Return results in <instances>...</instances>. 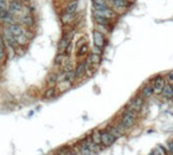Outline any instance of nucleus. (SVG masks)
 <instances>
[{
  "instance_id": "obj_26",
  "label": "nucleus",
  "mask_w": 173,
  "mask_h": 155,
  "mask_svg": "<svg viewBox=\"0 0 173 155\" xmlns=\"http://www.w3.org/2000/svg\"><path fill=\"white\" fill-rule=\"evenodd\" d=\"M72 17H73V14H70V13H65V15L63 16V22L67 24V22H70L72 21Z\"/></svg>"
},
{
  "instance_id": "obj_30",
  "label": "nucleus",
  "mask_w": 173,
  "mask_h": 155,
  "mask_svg": "<svg viewBox=\"0 0 173 155\" xmlns=\"http://www.w3.org/2000/svg\"><path fill=\"white\" fill-rule=\"evenodd\" d=\"M152 155H161V153H160V151H159V149H154L152 151V153H151Z\"/></svg>"
},
{
  "instance_id": "obj_35",
  "label": "nucleus",
  "mask_w": 173,
  "mask_h": 155,
  "mask_svg": "<svg viewBox=\"0 0 173 155\" xmlns=\"http://www.w3.org/2000/svg\"><path fill=\"white\" fill-rule=\"evenodd\" d=\"M126 1H128V0H126Z\"/></svg>"
},
{
  "instance_id": "obj_13",
  "label": "nucleus",
  "mask_w": 173,
  "mask_h": 155,
  "mask_svg": "<svg viewBox=\"0 0 173 155\" xmlns=\"http://www.w3.org/2000/svg\"><path fill=\"white\" fill-rule=\"evenodd\" d=\"M6 41L5 39L0 36V60H3L6 56Z\"/></svg>"
},
{
  "instance_id": "obj_1",
  "label": "nucleus",
  "mask_w": 173,
  "mask_h": 155,
  "mask_svg": "<svg viewBox=\"0 0 173 155\" xmlns=\"http://www.w3.org/2000/svg\"><path fill=\"white\" fill-rule=\"evenodd\" d=\"M136 113L134 111H128L127 113L124 115L121 121V127L124 129H129V128L133 127L135 121H136Z\"/></svg>"
},
{
  "instance_id": "obj_7",
  "label": "nucleus",
  "mask_w": 173,
  "mask_h": 155,
  "mask_svg": "<svg viewBox=\"0 0 173 155\" xmlns=\"http://www.w3.org/2000/svg\"><path fill=\"white\" fill-rule=\"evenodd\" d=\"M144 104V100L143 97L141 96H138V97H135L131 103H130V111H139L141 110L142 105Z\"/></svg>"
},
{
  "instance_id": "obj_22",
  "label": "nucleus",
  "mask_w": 173,
  "mask_h": 155,
  "mask_svg": "<svg viewBox=\"0 0 173 155\" xmlns=\"http://www.w3.org/2000/svg\"><path fill=\"white\" fill-rule=\"evenodd\" d=\"M92 141L96 144H100L101 143V133H99V132H94V133L92 134Z\"/></svg>"
},
{
  "instance_id": "obj_32",
  "label": "nucleus",
  "mask_w": 173,
  "mask_h": 155,
  "mask_svg": "<svg viewBox=\"0 0 173 155\" xmlns=\"http://www.w3.org/2000/svg\"><path fill=\"white\" fill-rule=\"evenodd\" d=\"M69 155H77V154L74 153V152H70V153H69Z\"/></svg>"
},
{
  "instance_id": "obj_6",
  "label": "nucleus",
  "mask_w": 173,
  "mask_h": 155,
  "mask_svg": "<svg viewBox=\"0 0 173 155\" xmlns=\"http://www.w3.org/2000/svg\"><path fill=\"white\" fill-rule=\"evenodd\" d=\"M93 14H97V15H100V16H104V17H107L109 19L115 17V12L112 10L111 8H105V9H102V10H95L93 9Z\"/></svg>"
},
{
  "instance_id": "obj_14",
  "label": "nucleus",
  "mask_w": 173,
  "mask_h": 155,
  "mask_svg": "<svg viewBox=\"0 0 173 155\" xmlns=\"http://www.w3.org/2000/svg\"><path fill=\"white\" fill-rule=\"evenodd\" d=\"M162 93L165 97L170 98L173 96V86L170 84H165L162 89Z\"/></svg>"
},
{
  "instance_id": "obj_16",
  "label": "nucleus",
  "mask_w": 173,
  "mask_h": 155,
  "mask_svg": "<svg viewBox=\"0 0 173 155\" xmlns=\"http://www.w3.org/2000/svg\"><path fill=\"white\" fill-rule=\"evenodd\" d=\"M85 71H86V62H82L81 64H79L77 66V68L75 70L76 77H81L85 73Z\"/></svg>"
},
{
  "instance_id": "obj_4",
  "label": "nucleus",
  "mask_w": 173,
  "mask_h": 155,
  "mask_svg": "<svg viewBox=\"0 0 173 155\" xmlns=\"http://www.w3.org/2000/svg\"><path fill=\"white\" fill-rule=\"evenodd\" d=\"M116 138L109 132H102L101 133V143L104 146H111V144L115 143Z\"/></svg>"
},
{
  "instance_id": "obj_20",
  "label": "nucleus",
  "mask_w": 173,
  "mask_h": 155,
  "mask_svg": "<svg viewBox=\"0 0 173 155\" xmlns=\"http://www.w3.org/2000/svg\"><path fill=\"white\" fill-rule=\"evenodd\" d=\"M22 22H23V25H25L28 26H32L34 25V18H32V16L31 14H26L22 17Z\"/></svg>"
},
{
  "instance_id": "obj_33",
  "label": "nucleus",
  "mask_w": 173,
  "mask_h": 155,
  "mask_svg": "<svg viewBox=\"0 0 173 155\" xmlns=\"http://www.w3.org/2000/svg\"><path fill=\"white\" fill-rule=\"evenodd\" d=\"M106 1H107V2H111V3H112V2L115 1V0H106Z\"/></svg>"
},
{
  "instance_id": "obj_36",
  "label": "nucleus",
  "mask_w": 173,
  "mask_h": 155,
  "mask_svg": "<svg viewBox=\"0 0 173 155\" xmlns=\"http://www.w3.org/2000/svg\"><path fill=\"white\" fill-rule=\"evenodd\" d=\"M172 86H173V85H172Z\"/></svg>"
},
{
  "instance_id": "obj_19",
  "label": "nucleus",
  "mask_w": 173,
  "mask_h": 155,
  "mask_svg": "<svg viewBox=\"0 0 173 155\" xmlns=\"http://www.w3.org/2000/svg\"><path fill=\"white\" fill-rule=\"evenodd\" d=\"M88 50H89L88 45H86V44H83V45H81L80 47H79V49H78L77 56H79V57H82V56H84V55L87 54Z\"/></svg>"
},
{
  "instance_id": "obj_28",
  "label": "nucleus",
  "mask_w": 173,
  "mask_h": 155,
  "mask_svg": "<svg viewBox=\"0 0 173 155\" xmlns=\"http://www.w3.org/2000/svg\"><path fill=\"white\" fill-rule=\"evenodd\" d=\"M6 1L5 0H0V10H4V9H7L6 8Z\"/></svg>"
},
{
  "instance_id": "obj_11",
  "label": "nucleus",
  "mask_w": 173,
  "mask_h": 155,
  "mask_svg": "<svg viewBox=\"0 0 173 155\" xmlns=\"http://www.w3.org/2000/svg\"><path fill=\"white\" fill-rule=\"evenodd\" d=\"M93 17H94L96 24L100 25H108V24L111 22V19L107 17H104V16H100L97 14H93Z\"/></svg>"
},
{
  "instance_id": "obj_27",
  "label": "nucleus",
  "mask_w": 173,
  "mask_h": 155,
  "mask_svg": "<svg viewBox=\"0 0 173 155\" xmlns=\"http://www.w3.org/2000/svg\"><path fill=\"white\" fill-rule=\"evenodd\" d=\"M63 60H64V55L62 54V53H60V54L58 55V57L56 58V61H55V63L56 64H61Z\"/></svg>"
},
{
  "instance_id": "obj_34",
  "label": "nucleus",
  "mask_w": 173,
  "mask_h": 155,
  "mask_svg": "<svg viewBox=\"0 0 173 155\" xmlns=\"http://www.w3.org/2000/svg\"><path fill=\"white\" fill-rule=\"evenodd\" d=\"M149 155H152V154H149Z\"/></svg>"
},
{
  "instance_id": "obj_29",
  "label": "nucleus",
  "mask_w": 173,
  "mask_h": 155,
  "mask_svg": "<svg viewBox=\"0 0 173 155\" xmlns=\"http://www.w3.org/2000/svg\"><path fill=\"white\" fill-rule=\"evenodd\" d=\"M167 79L170 83H173V72H170V73L167 74Z\"/></svg>"
},
{
  "instance_id": "obj_12",
  "label": "nucleus",
  "mask_w": 173,
  "mask_h": 155,
  "mask_svg": "<svg viewBox=\"0 0 173 155\" xmlns=\"http://www.w3.org/2000/svg\"><path fill=\"white\" fill-rule=\"evenodd\" d=\"M114 5V7L118 10H124V9L127 8L128 2L126 0H115L114 2L111 3Z\"/></svg>"
},
{
  "instance_id": "obj_23",
  "label": "nucleus",
  "mask_w": 173,
  "mask_h": 155,
  "mask_svg": "<svg viewBox=\"0 0 173 155\" xmlns=\"http://www.w3.org/2000/svg\"><path fill=\"white\" fill-rule=\"evenodd\" d=\"M75 78H76V74H75V71L73 70H69L65 75V80H67L69 82H72Z\"/></svg>"
},
{
  "instance_id": "obj_3",
  "label": "nucleus",
  "mask_w": 173,
  "mask_h": 155,
  "mask_svg": "<svg viewBox=\"0 0 173 155\" xmlns=\"http://www.w3.org/2000/svg\"><path fill=\"white\" fill-rule=\"evenodd\" d=\"M93 41H94L95 47L101 49L104 45V36L103 32L99 31H94L93 32Z\"/></svg>"
},
{
  "instance_id": "obj_31",
  "label": "nucleus",
  "mask_w": 173,
  "mask_h": 155,
  "mask_svg": "<svg viewBox=\"0 0 173 155\" xmlns=\"http://www.w3.org/2000/svg\"><path fill=\"white\" fill-rule=\"evenodd\" d=\"M168 150L170 151L171 153H173V142H170L168 144Z\"/></svg>"
},
{
  "instance_id": "obj_18",
  "label": "nucleus",
  "mask_w": 173,
  "mask_h": 155,
  "mask_svg": "<svg viewBox=\"0 0 173 155\" xmlns=\"http://www.w3.org/2000/svg\"><path fill=\"white\" fill-rule=\"evenodd\" d=\"M87 60L90 62L92 65L98 64L99 62H100V55H99V53H92V54L89 56V58Z\"/></svg>"
},
{
  "instance_id": "obj_24",
  "label": "nucleus",
  "mask_w": 173,
  "mask_h": 155,
  "mask_svg": "<svg viewBox=\"0 0 173 155\" xmlns=\"http://www.w3.org/2000/svg\"><path fill=\"white\" fill-rule=\"evenodd\" d=\"M109 133H111L112 135H114V136L115 137V138H118V137H121L122 136V131L118 129V128H116V127H112V128H111V129H109Z\"/></svg>"
},
{
  "instance_id": "obj_8",
  "label": "nucleus",
  "mask_w": 173,
  "mask_h": 155,
  "mask_svg": "<svg viewBox=\"0 0 173 155\" xmlns=\"http://www.w3.org/2000/svg\"><path fill=\"white\" fill-rule=\"evenodd\" d=\"M8 29H9V32H10L15 38L19 37V36H21V34H23V32H24V31H23V28H21V26L19 25H16V24L9 25H8Z\"/></svg>"
},
{
  "instance_id": "obj_5",
  "label": "nucleus",
  "mask_w": 173,
  "mask_h": 155,
  "mask_svg": "<svg viewBox=\"0 0 173 155\" xmlns=\"http://www.w3.org/2000/svg\"><path fill=\"white\" fill-rule=\"evenodd\" d=\"M153 87H154V90H155V93H160L162 92L163 87L165 85V81H164V78L162 76H157L154 79V82H153Z\"/></svg>"
},
{
  "instance_id": "obj_17",
  "label": "nucleus",
  "mask_w": 173,
  "mask_h": 155,
  "mask_svg": "<svg viewBox=\"0 0 173 155\" xmlns=\"http://www.w3.org/2000/svg\"><path fill=\"white\" fill-rule=\"evenodd\" d=\"M77 7H78V2L77 1L70 2L67 6V8H66V12L70 13V14H74L75 11L77 10Z\"/></svg>"
},
{
  "instance_id": "obj_9",
  "label": "nucleus",
  "mask_w": 173,
  "mask_h": 155,
  "mask_svg": "<svg viewBox=\"0 0 173 155\" xmlns=\"http://www.w3.org/2000/svg\"><path fill=\"white\" fill-rule=\"evenodd\" d=\"M21 8H22L21 2L18 1V0H13L12 2L9 3L8 10L10 11V13H16V12H19V11H21Z\"/></svg>"
},
{
  "instance_id": "obj_2",
  "label": "nucleus",
  "mask_w": 173,
  "mask_h": 155,
  "mask_svg": "<svg viewBox=\"0 0 173 155\" xmlns=\"http://www.w3.org/2000/svg\"><path fill=\"white\" fill-rule=\"evenodd\" d=\"M4 39H5V41L6 43L10 46V47L12 48H17L18 47V42H17V39H16L14 36H13L10 32H9V29H5L4 31Z\"/></svg>"
},
{
  "instance_id": "obj_21",
  "label": "nucleus",
  "mask_w": 173,
  "mask_h": 155,
  "mask_svg": "<svg viewBox=\"0 0 173 155\" xmlns=\"http://www.w3.org/2000/svg\"><path fill=\"white\" fill-rule=\"evenodd\" d=\"M80 151H81V154L82 155H90L92 153V151L89 149L88 145L86 144L85 142H83L81 147H80Z\"/></svg>"
},
{
  "instance_id": "obj_10",
  "label": "nucleus",
  "mask_w": 173,
  "mask_h": 155,
  "mask_svg": "<svg viewBox=\"0 0 173 155\" xmlns=\"http://www.w3.org/2000/svg\"><path fill=\"white\" fill-rule=\"evenodd\" d=\"M70 43H71V35L65 36V37L61 40V42H60V45H59V52H60V53L65 52L66 48H67V46L70 44Z\"/></svg>"
},
{
  "instance_id": "obj_15",
  "label": "nucleus",
  "mask_w": 173,
  "mask_h": 155,
  "mask_svg": "<svg viewBox=\"0 0 173 155\" xmlns=\"http://www.w3.org/2000/svg\"><path fill=\"white\" fill-rule=\"evenodd\" d=\"M154 93H155V90H154L153 85H146L142 90V94L144 95L145 97H151Z\"/></svg>"
},
{
  "instance_id": "obj_25",
  "label": "nucleus",
  "mask_w": 173,
  "mask_h": 155,
  "mask_svg": "<svg viewBox=\"0 0 173 155\" xmlns=\"http://www.w3.org/2000/svg\"><path fill=\"white\" fill-rule=\"evenodd\" d=\"M55 94H56V89H55V88H50V89H48L46 91L45 97L46 98H52V97L55 96Z\"/></svg>"
}]
</instances>
